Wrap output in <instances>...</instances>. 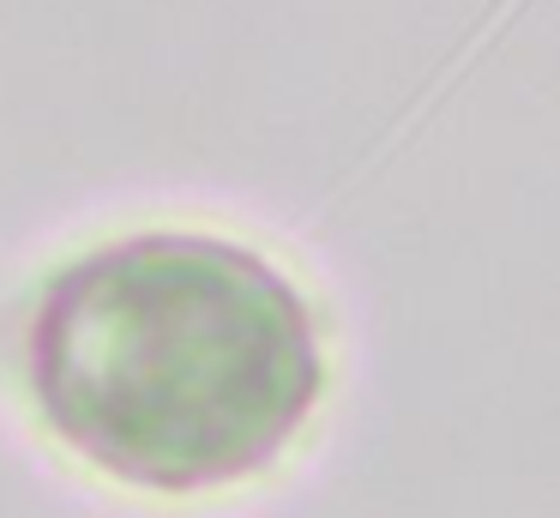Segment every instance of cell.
<instances>
[{
  "mask_svg": "<svg viewBox=\"0 0 560 518\" xmlns=\"http://www.w3.org/2000/svg\"><path fill=\"white\" fill-rule=\"evenodd\" d=\"M49 434L145 494L271 470L326 392L314 301L271 253L211 229H139L67 260L31 313Z\"/></svg>",
  "mask_w": 560,
  "mask_h": 518,
  "instance_id": "6da1fadb",
  "label": "cell"
}]
</instances>
